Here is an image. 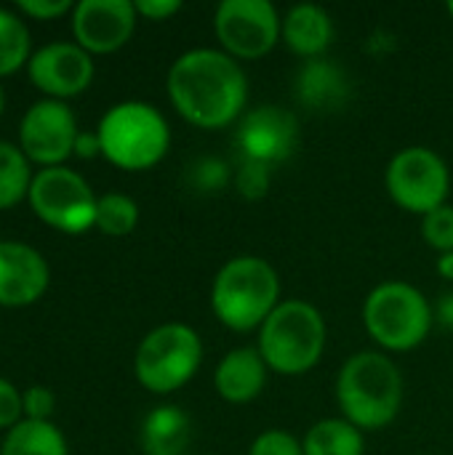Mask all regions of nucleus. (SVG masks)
I'll return each instance as SVG.
<instances>
[{"mask_svg": "<svg viewBox=\"0 0 453 455\" xmlns=\"http://www.w3.org/2000/svg\"><path fill=\"white\" fill-rule=\"evenodd\" d=\"M168 99L176 112L206 131L235 123L248 101V80L240 64L214 48L182 53L168 69Z\"/></svg>", "mask_w": 453, "mask_h": 455, "instance_id": "f257e3e1", "label": "nucleus"}, {"mask_svg": "<svg viewBox=\"0 0 453 455\" xmlns=\"http://www.w3.org/2000/svg\"><path fill=\"white\" fill-rule=\"evenodd\" d=\"M336 400L344 421L360 432H379L400 413L403 376L387 355L358 352L339 371Z\"/></svg>", "mask_w": 453, "mask_h": 455, "instance_id": "f03ea898", "label": "nucleus"}, {"mask_svg": "<svg viewBox=\"0 0 453 455\" xmlns=\"http://www.w3.org/2000/svg\"><path fill=\"white\" fill-rule=\"evenodd\" d=\"M280 304V277L259 256L227 261L211 288V307L222 325L238 333L262 328Z\"/></svg>", "mask_w": 453, "mask_h": 455, "instance_id": "7ed1b4c3", "label": "nucleus"}, {"mask_svg": "<svg viewBox=\"0 0 453 455\" xmlns=\"http://www.w3.org/2000/svg\"><path fill=\"white\" fill-rule=\"evenodd\" d=\"M326 349L323 315L299 299L280 301L259 328V355L267 368L280 376H302L312 371Z\"/></svg>", "mask_w": 453, "mask_h": 455, "instance_id": "20e7f679", "label": "nucleus"}, {"mask_svg": "<svg viewBox=\"0 0 453 455\" xmlns=\"http://www.w3.org/2000/svg\"><path fill=\"white\" fill-rule=\"evenodd\" d=\"M96 133L101 155L120 171L155 168L171 147L166 117L147 101H120L109 107Z\"/></svg>", "mask_w": 453, "mask_h": 455, "instance_id": "39448f33", "label": "nucleus"}, {"mask_svg": "<svg viewBox=\"0 0 453 455\" xmlns=\"http://www.w3.org/2000/svg\"><path fill=\"white\" fill-rule=\"evenodd\" d=\"M363 323L368 336L387 352H409L427 339L433 309L425 293L414 285L382 283L363 304Z\"/></svg>", "mask_w": 453, "mask_h": 455, "instance_id": "423d86ee", "label": "nucleus"}, {"mask_svg": "<svg viewBox=\"0 0 453 455\" xmlns=\"http://www.w3.org/2000/svg\"><path fill=\"white\" fill-rule=\"evenodd\" d=\"M200 363V336L184 323H166L142 339L133 357V373L147 392L171 395L192 381Z\"/></svg>", "mask_w": 453, "mask_h": 455, "instance_id": "0eeeda50", "label": "nucleus"}, {"mask_svg": "<svg viewBox=\"0 0 453 455\" xmlns=\"http://www.w3.org/2000/svg\"><path fill=\"white\" fill-rule=\"evenodd\" d=\"M29 208L35 216L64 235H83L96 224V203L91 184L72 168H40L29 187Z\"/></svg>", "mask_w": 453, "mask_h": 455, "instance_id": "6e6552de", "label": "nucleus"}, {"mask_svg": "<svg viewBox=\"0 0 453 455\" xmlns=\"http://www.w3.org/2000/svg\"><path fill=\"white\" fill-rule=\"evenodd\" d=\"M387 192L409 213H433L446 205L451 173L443 157L427 147H409L387 165Z\"/></svg>", "mask_w": 453, "mask_h": 455, "instance_id": "1a4fd4ad", "label": "nucleus"}, {"mask_svg": "<svg viewBox=\"0 0 453 455\" xmlns=\"http://www.w3.org/2000/svg\"><path fill=\"white\" fill-rule=\"evenodd\" d=\"M214 32L232 59H262L275 48L283 21L270 0H224L214 16Z\"/></svg>", "mask_w": 453, "mask_h": 455, "instance_id": "9d476101", "label": "nucleus"}, {"mask_svg": "<svg viewBox=\"0 0 453 455\" xmlns=\"http://www.w3.org/2000/svg\"><path fill=\"white\" fill-rule=\"evenodd\" d=\"M77 133L75 112L64 101L43 99L35 101L19 123V147L29 163L56 168L72 155Z\"/></svg>", "mask_w": 453, "mask_h": 455, "instance_id": "9b49d317", "label": "nucleus"}, {"mask_svg": "<svg viewBox=\"0 0 453 455\" xmlns=\"http://www.w3.org/2000/svg\"><path fill=\"white\" fill-rule=\"evenodd\" d=\"M136 5L131 0H80L72 11L75 43L93 53L120 51L136 29Z\"/></svg>", "mask_w": 453, "mask_h": 455, "instance_id": "f8f14e48", "label": "nucleus"}, {"mask_svg": "<svg viewBox=\"0 0 453 455\" xmlns=\"http://www.w3.org/2000/svg\"><path fill=\"white\" fill-rule=\"evenodd\" d=\"M27 75L48 99L64 101L83 93L93 80V59L77 43H48L37 48L27 64Z\"/></svg>", "mask_w": 453, "mask_h": 455, "instance_id": "ddd939ff", "label": "nucleus"}, {"mask_svg": "<svg viewBox=\"0 0 453 455\" xmlns=\"http://www.w3.org/2000/svg\"><path fill=\"white\" fill-rule=\"evenodd\" d=\"M51 269L43 253L27 243L0 240V307L21 309L43 299Z\"/></svg>", "mask_w": 453, "mask_h": 455, "instance_id": "4468645a", "label": "nucleus"}, {"mask_svg": "<svg viewBox=\"0 0 453 455\" xmlns=\"http://www.w3.org/2000/svg\"><path fill=\"white\" fill-rule=\"evenodd\" d=\"M296 139H299L296 117L272 104H264L251 115H246L238 128V147L243 149L246 160L264 163V165L286 160L294 152Z\"/></svg>", "mask_w": 453, "mask_h": 455, "instance_id": "2eb2a0df", "label": "nucleus"}, {"mask_svg": "<svg viewBox=\"0 0 453 455\" xmlns=\"http://www.w3.org/2000/svg\"><path fill=\"white\" fill-rule=\"evenodd\" d=\"M267 371L270 368L264 357L259 355V349L240 347L222 357L216 376H214V387L222 400L232 405H246L262 395L267 384Z\"/></svg>", "mask_w": 453, "mask_h": 455, "instance_id": "dca6fc26", "label": "nucleus"}, {"mask_svg": "<svg viewBox=\"0 0 453 455\" xmlns=\"http://www.w3.org/2000/svg\"><path fill=\"white\" fill-rule=\"evenodd\" d=\"M283 40L286 45L304 59H315L320 56L331 40H334V21L328 16V11H323L320 5L312 3H302L294 5L286 19H283Z\"/></svg>", "mask_w": 453, "mask_h": 455, "instance_id": "f3484780", "label": "nucleus"}, {"mask_svg": "<svg viewBox=\"0 0 453 455\" xmlns=\"http://www.w3.org/2000/svg\"><path fill=\"white\" fill-rule=\"evenodd\" d=\"M192 443V421L176 405H160L142 424L144 455H187Z\"/></svg>", "mask_w": 453, "mask_h": 455, "instance_id": "a211bd4d", "label": "nucleus"}, {"mask_svg": "<svg viewBox=\"0 0 453 455\" xmlns=\"http://www.w3.org/2000/svg\"><path fill=\"white\" fill-rule=\"evenodd\" d=\"M0 455H67V440L51 421H19L5 432Z\"/></svg>", "mask_w": 453, "mask_h": 455, "instance_id": "6ab92c4d", "label": "nucleus"}, {"mask_svg": "<svg viewBox=\"0 0 453 455\" xmlns=\"http://www.w3.org/2000/svg\"><path fill=\"white\" fill-rule=\"evenodd\" d=\"M296 96H299L304 104H310L312 109L336 107V104L347 96L344 75H342L331 61H318V59H312V61L299 72Z\"/></svg>", "mask_w": 453, "mask_h": 455, "instance_id": "aec40b11", "label": "nucleus"}, {"mask_svg": "<svg viewBox=\"0 0 453 455\" xmlns=\"http://www.w3.org/2000/svg\"><path fill=\"white\" fill-rule=\"evenodd\" d=\"M304 455H363V432L344 419L318 421L304 443Z\"/></svg>", "mask_w": 453, "mask_h": 455, "instance_id": "412c9836", "label": "nucleus"}, {"mask_svg": "<svg viewBox=\"0 0 453 455\" xmlns=\"http://www.w3.org/2000/svg\"><path fill=\"white\" fill-rule=\"evenodd\" d=\"M32 163L21 152L19 144H11L0 139V211H8L19 205L32 187Z\"/></svg>", "mask_w": 453, "mask_h": 455, "instance_id": "4be33fe9", "label": "nucleus"}, {"mask_svg": "<svg viewBox=\"0 0 453 455\" xmlns=\"http://www.w3.org/2000/svg\"><path fill=\"white\" fill-rule=\"evenodd\" d=\"M32 59V37L16 11L0 8V77L27 67Z\"/></svg>", "mask_w": 453, "mask_h": 455, "instance_id": "5701e85b", "label": "nucleus"}, {"mask_svg": "<svg viewBox=\"0 0 453 455\" xmlns=\"http://www.w3.org/2000/svg\"><path fill=\"white\" fill-rule=\"evenodd\" d=\"M139 224V205L120 192H107L96 203V229L109 237H125Z\"/></svg>", "mask_w": 453, "mask_h": 455, "instance_id": "b1692460", "label": "nucleus"}, {"mask_svg": "<svg viewBox=\"0 0 453 455\" xmlns=\"http://www.w3.org/2000/svg\"><path fill=\"white\" fill-rule=\"evenodd\" d=\"M425 243L441 253H453V205H441L422 219Z\"/></svg>", "mask_w": 453, "mask_h": 455, "instance_id": "393cba45", "label": "nucleus"}, {"mask_svg": "<svg viewBox=\"0 0 453 455\" xmlns=\"http://www.w3.org/2000/svg\"><path fill=\"white\" fill-rule=\"evenodd\" d=\"M248 455H304V448L294 435L280 432V429H270L254 440Z\"/></svg>", "mask_w": 453, "mask_h": 455, "instance_id": "a878e982", "label": "nucleus"}, {"mask_svg": "<svg viewBox=\"0 0 453 455\" xmlns=\"http://www.w3.org/2000/svg\"><path fill=\"white\" fill-rule=\"evenodd\" d=\"M21 403H24V419H29V421H51V416L56 411V397L45 387L24 389Z\"/></svg>", "mask_w": 453, "mask_h": 455, "instance_id": "bb28decb", "label": "nucleus"}, {"mask_svg": "<svg viewBox=\"0 0 453 455\" xmlns=\"http://www.w3.org/2000/svg\"><path fill=\"white\" fill-rule=\"evenodd\" d=\"M267 187H270V165L246 160L243 168H240V173H238V189L246 197L256 200V197H262L267 192Z\"/></svg>", "mask_w": 453, "mask_h": 455, "instance_id": "cd10ccee", "label": "nucleus"}, {"mask_svg": "<svg viewBox=\"0 0 453 455\" xmlns=\"http://www.w3.org/2000/svg\"><path fill=\"white\" fill-rule=\"evenodd\" d=\"M19 421H24V403L21 392L8 381L0 379V429H13Z\"/></svg>", "mask_w": 453, "mask_h": 455, "instance_id": "c85d7f7f", "label": "nucleus"}, {"mask_svg": "<svg viewBox=\"0 0 453 455\" xmlns=\"http://www.w3.org/2000/svg\"><path fill=\"white\" fill-rule=\"evenodd\" d=\"M192 181L203 192H214V189L219 192L227 184V165L222 160H214V157L198 160L192 168Z\"/></svg>", "mask_w": 453, "mask_h": 455, "instance_id": "c756f323", "label": "nucleus"}, {"mask_svg": "<svg viewBox=\"0 0 453 455\" xmlns=\"http://www.w3.org/2000/svg\"><path fill=\"white\" fill-rule=\"evenodd\" d=\"M16 11L29 19H37V21H51L64 13H72L75 3L72 0H21V3H16Z\"/></svg>", "mask_w": 453, "mask_h": 455, "instance_id": "7c9ffc66", "label": "nucleus"}, {"mask_svg": "<svg viewBox=\"0 0 453 455\" xmlns=\"http://www.w3.org/2000/svg\"><path fill=\"white\" fill-rule=\"evenodd\" d=\"M133 5H136V13L150 19V21H166L168 16L182 11L179 0H139Z\"/></svg>", "mask_w": 453, "mask_h": 455, "instance_id": "2f4dec72", "label": "nucleus"}, {"mask_svg": "<svg viewBox=\"0 0 453 455\" xmlns=\"http://www.w3.org/2000/svg\"><path fill=\"white\" fill-rule=\"evenodd\" d=\"M72 155H77L80 160H91L96 155H101V141H99V133L93 131H80L77 139H75V149Z\"/></svg>", "mask_w": 453, "mask_h": 455, "instance_id": "473e14b6", "label": "nucleus"}, {"mask_svg": "<svg viewBox=\"0 0 453 455\" xmlns=\"http://www.w3.org/2000/svg\"><path fill=\"white\" fill-rule=\"evenodd\" d=\"M438 320L446 328H453V293L441 296V301H438Z\"/></svg>", "mask_w": 453, "mask_h": 455, "instance_id": "72a5a7b5", "label": "nucleus"}, {"mask_svg": "<svg viewBox=\"0 0 453 455\" xmlns=\"http://www.w3.org/2000/svg\"><path fill=\"white\" fill-rule=\"evenodd\" d=\"M438 272L443 280H451L453 283V253H441L438 259Z\"/></svg>", "mask_w": 453, "mask_h": 455, "instance_id": "f704fd0d", "label": "nucleus"}, {"mask_svg": "<svg viewBox=\"0 0 453 455\" xmlns=\"http://www.w3.org/2000/svg\"><path fill=\"white\" fill-rule=\"evenodd\" d=\"M3 109H5V91H3V85H0V115H3Z\"/></svg>", "mask_w": 453, "mask_h": 455, "instance_id": "c9c22d12", "label": "nucleus"}, {"mask_svg": "<svg viewBox=\"0 0 453 455\" xmlns=\"http://www.w3.org/2000/svg\"><path fill=\"white\" fill-rule=\"evenodd\" d=\"M446 8H449V13H451V16H453V0H451V3H449V5H446Z\"/></svg>", "mask_w": 453, "mask_h": 455, "instance_id": "e433bc0d", "label": "nucleus"}]
</instances>
